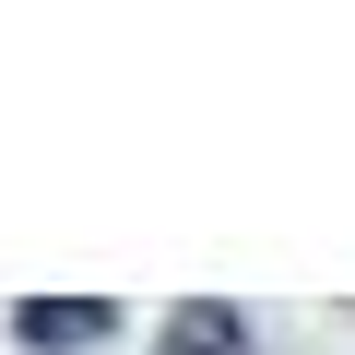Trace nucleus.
Instances as JSON below:
<instances>
[{
  "instance_id": "obj_2",
  "label": "nucleus",
  "mask_w": 355,
  "mask_h": 355,
  "mask_svg": "<svg viewBox=\"0 0 355 355\" xmlns=\"http://www.w3.org/2000/svg\"><path fill=\"white\" fill-rule=\"evenodd\" d=\"M107 296H48V308H12V331L36 343V355H71V343H107Z\"/></svg>"
},
{
  "instance_id": "obj_1",
  "label": "nucleus",
  "mask_w": 355,
  "mask_h": 355,
  "mask_svg": "<svg viewBox=\"0 0 355 355\" xmlns=\"http://www.w3.org/2000/svg\"><path fill=\"white\" fill-rule=\"evenodd\" d=\"M154 355H261V331H249V320H237L225 296H190V308H166Z\"/></svg>"
}]
</instances>
